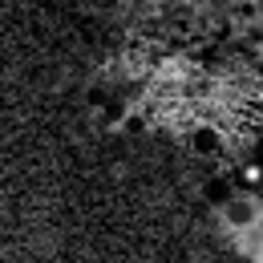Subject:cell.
<instances>
[{"label":"cell","instance_id":"cell-1","mask_svg":"<svg viewBox=\"0 0 263 263\" xmlns=\"http://www.w3.org/2000/svg\"><path fill=\"white\" fill-rule=\"evenodd\" d=\"M235 182H239V191H247V195L263 191V162H259V158L239 162V170H235Z\"/></svg>","mask_w":263,"mask_h":263},{"label":"cell","instance_id":"cell-2","mask_svg":"<svg viewBox=\"0 0 263 263\" xmlns=\"http://www.w3.org/2000/svg\"><path fill=\"white\" fill-rule=\"evenodd\" d=\"M227 219H231V223H239V227H247V223L255 219V206H251L247 198L239 195L235 202H227Z\"/></svg>","mask_w":263,"mask_h":263},{"label":"cell","instance_id":"cell-3","mask_svg":"<svg viewBox=\"0 0 263 263\" xmlns=\"http://www.w3.org/2000/svg\"><path fill=\"white\" fill-rule=\"evenodd\" d=\"M255 158H259V162H263V142H259V154H255Z\"/></svg>","mask_w":263,"mask_h":263}]
</instances>
